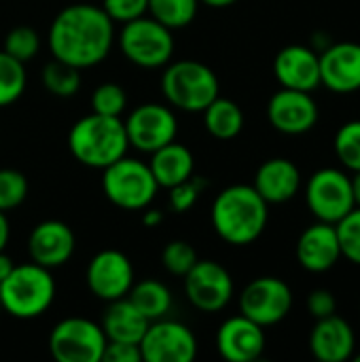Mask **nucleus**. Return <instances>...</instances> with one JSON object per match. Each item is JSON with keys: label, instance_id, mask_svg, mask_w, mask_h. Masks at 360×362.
<instances>
[{"label": "nucleus", "instance_id": "nucleus-11", "mask_svg": "<svg viewBox=\"0 0 360 362\" xmlns=\"http://www.w3.org/2000/svg\"><path fill=\"white\" fill-rule=\"evenodd\" d=\"M123 125L129 146L149 155L163 144L176 140L178 134V121L170 104H140L127 115Z\"/></svg>", "mask_w": 360, "mask_h": 362}, {"label": "nucleus", "instance_id": "nucleus-26", "mask_svg": "<svg viewBox=\"0 0 360 362\" xmlns=\"http://www.w3.org/2000/svg\"><path fill=\"white\" fill-rule=\"evenodd\" d=\"M127 299L134 303V308L149 322L159 320V318H166V314L172 308V293L159 280H140V282H134L132 288H129V293H127Z\"/></svg>", "mask_w": 360, "mask_h": 362}, {"label": "nucleus", "instance_id": "nucleus-28", "mask_svg": "<svg viewBox=\"0 0 360 362\" xmlns=\"http://www.w3.org/2000/svg\"><path fill=\"white\" fill-rule=\"evenodd\" d=\"M42 85L55 98H72L81 89V70L53 57L42 68Z\"/></svg>", "mask_w": 360, "mask_h": 362}, {"label": "nucleus", "instance_id": "nucleus-42", "mask_svg": "<svg viewBox=\"0 0 360 362\" xmlns=\"http://www.w3.org/2000/svg\"><path fill=\"white\" fill-rule=\"evenodd\" d=\"M8 238H11L8 218H6V212H0V252L6 248V244H8Z\"/></svg>", "mask_w": 360, "mask_h": 362}, {"label": "nucleus", "instance_id": "nucleus-15", "mask_svg": "<svg viewBox=\"0 0 360 362\" xmlns=\"http://www.w3.org/2000/svg\"><path fill=\"white\" fill-rule=\"evenodd\" d=\"M318 117L320 110L312 91L282 87L267 102V119L272 127L286 136H301L312 132L318 123Z\"/></svg>", "mask_w": 360, "mask_h": 362}, {"label": "nucleus", "instance_id": "nucleus-9", "mask_svg": "<svg viewBox=\"0 0 360 362\" xmlns=\"http://www.w3.org/2000/svg\"><path fill=\"white\" fill-rule=\"evenodd\" d=\"M106 335L93 320L72 316L59 320L49 335V352L57 362H100Z\"/></svg>", "mask_w": 360, "mask_h": 362}, {"label": "nucleus", "instance_id": "nucleus-33", "mask_svg": "<svg viewBox=\"0 0 360 362\" xmlns=\"http://www.w3.org/2000/svg\"><path fill=\"white\" fill-rule=\"evenodd\" d=\"M2 51H6L11 57L19 59L23 64H28L40 51V36L30 25H17L6 34Z\"/></svg>", "mask_w": 360, "mask_h": 362}, {"label": "nucleus", "instance_id": "nucleus-32", "mask_svg": "<svg viewBox=\"0 0 360 362\" xmlns=\"http://www.w3.org/2000/svg\"><path fill=\"white\" fill-rule=\"evenodd\" d=\"M127 108V93L119 83H102L91 93V112L121 117Z\"/></svg>", "mask_w": 360, "mask_h": 362}, {"label": "nucleus", "instance_id": "nucleus-10", "mask_svg": "<svg viewBox=\"0 0 360 362\" xmlns=\"http://www.w3.org/2000/svg\"><path fill=\"white\" fill-rule=\"evenodd\" d=\"M293 310V291L291 286L276 278L263 276L244 286L240 293V314L255 320L257 325L274 327L282 322Z\"/></svg>", "mask_w": 360, "mask_h": 362}, {"label": "nucleus", "instance_id": "nucleus-22", "mask_svg": "<svg viewBox=\"0 0 360 362\" xmlns=\"http://www.w3.org/2000/svg\"><path fill=\"white\" fill-rule=\"evenodd\" d=\"M252 187L267 204H286L301 189V172L295 161L274 157L259 165Z\"/></svg>", "mask_w": 360, "mask_h": 362}, {"label": "nucleus", "instance_id": "nucleus-43", "mask_svg": "<svg viewBox=\"0 0 360 362\" xmlns=\"http://www.w3.org/2000/svg\"><path fill=\"white\" fill-rule=\"evenodd\" d=\"M13 267H15L13 259H11L8 255H4V250H2V252H0V282L13 272Z\"/></svg>", "mask_w": 360, "mask_h": 362}, {"label": "nucleus", "instance_id": "nucleus-39", "mask_svg": "<svg viewBox=\"0 0 360 362\" xmlns=\"http://www.w3.org/2000/svg\"><path fill=\"white\" fill-rule=\"evenodd\" d=\"M106 362H142L140 346L138 344H127V341H106L104 356Z\"/></svg>", "mask_w": 360, "mask_h": 362}, {"label": "nucleus", "instance_id": "nucleus-44", "mask_svg": "<svg viewBox=\"0 0 360 362\" xmlns=\"http://www.w3.org/2000/svg\"><path fill=\"white\" fill-rule=\"evenodd\" d=\"M350 182H352V193H354V204L360 206V170L350 172Z\"/></svg>", "mask_w": 360, "mask_h": 362}, {"label": "nucleus", "instance_id": "nucleus-38", "mask_svg": "<svg viewBox=\"0 0 360 362\" xmlns=\"http://www.w3.org/2000/svg\"><path fill=\"white\" fill-rule=\"evenodd\" d=\"M306 305H308L310 316L316 318V320L337 314V299H335V295L329 288H316V291H312L308 295Z\"/></svg>", "mask_w": 360, "mask_h": 362}, {"label": "nucleus", "instance_id": "nucleus-24", "mask_svg": "<svg viewBox=\"0 0 360 362\" xmlns=\"http://www.w3.org/2000/svg\"><path fill=\"white\" fill-rule=\"evenodd\" d=\"M100 327L108 341L140 344L149 327V320L134 308V303L127 297H123V299L108 301V308L102 314Z\"/></svg>", "mask_w": 360, "mask_h": 362}, {"label": "nucleus", "instance_id": "nucleus-29", "mask_svg": "<svg viewBox=\"0 0 360 362\" xmlns=\"http://www.w3.org/2000/svg\"><path fill=\"white\" fill-rule=\"evenodd\" d=\"M25 64L0 51V108L15 104L25 91Z\"/></svg>", "mask_w": 360, "mask_h": 362}, {"label": "nucleus", "instance_id": "nucleus-19", "mask_svg": "<svg viewBox=\"0 0 360 362\" xmlns=\"http://www.w3.org/2000/svg\"><path fill=\"white\" fill-rule=\"evenodd\" d=\"M297 261L310 274H325L333 269L342 259L337 229L331 223L316 221L297 240Z\"/></svg>", "mask_w": 360, "mask_h": 362}, {"label": "nucleus", "instance_id": "nucleus-18", "mask_svg": "<svg viewBox=\"0 0 360 362\" xmlns=\"http://www.w3.org/2000/svg\"><path fill=\"white\" fill-rule=\"evenodd\" d=\"M76 248V238L72 229L62 221H42L38 223L28 238L30 261L47 269L62 267L70 261Z\"/></svg>", "mask_w": 360, "mask_h": 362}, {"label": "nucleus", "instance_id": "nucleus-5", "mask_svg": "<svg viewBox=\"0 0 360 362\" xmlns=\"http://www.w3.org/2000/svg\"><path fill=\"white\" fill-rule=\"evenodd\" d=\"M161 91L172 108L202 112L219 95V78L210 66L197 59H178L166 66Z\"/></svg>", "mask_w": 360, "mask_h": 362}, {"label": "nucleus", "instance_id": "nucleus-6", "mask_svg": "<svg viewBox=\"0 0 360 362\" xmlns=\"http://www.w3.org/2000/svg\"><path fill=\"white\" fill-rule=\"evenodd\" d=\"M102 191L112 206L136 212L153 204L159 185L149 163L129 159L125 155L102 170Z\"/></svg>", "mask_w": 360, "mask_h": 362}, {"label": "nucleus", "instance_id": "nucleus-1", "mask_svg": "<svg viewBox=\"0 0 360 362\" xmlns=\"http://www.w3.org/2000/svg\"><path fill=\"white\" fill-rule=\"evenodd\" d=\"M115 36V21L102 6L76 2L64 6L53 17L47 42L55 59L85 70L108 57Z\"/></svg>", "mask_w": 360, "mask_h": 362}, {"label": "nucleus", "instance_id": "nucleus-4", "mask_svg": "<svg viewBox=\"0 0 360 362\" xmlns=\"http://www.w3.org/2000/svg\"><path fill=\"white\" fill-rule=\"evenodd\" d=\"M55 299V280L51 269L23 263L15 265L13 272L0 282V305L2 310L19 320H32L42 316Z\"/></svg>", "mask_w": 360, "mask_h": 362}, {"label": "nucleus", "instance_id": "nucleus-35", "mask_svg": "<svg viewBox=\"0 0 360 362\" xmlns=\"http://www.w3.org/2000/svg\"><path fill=\"white\" fill-rule=\"evenodd\" d=\"M197 263V252L195 248L185 242V240H172L166 244L163 252H161V265L168 274L172 276H187L189 269Z\"/></svg>", "mask_w": 360, "mask_h": 362}, {"label": "nucleus", "instance_id": "nucleus-23", "mask_svg": "<svg viewBox=\"0 0 360 362\" xmlns=\"http://www.w3.org/2000/svg\"><path fill=\"white\" fill-rule=\"evenodd\" d=\"M149 168L159 185V189H172L174 185L187 180L195 174V159L189 146L172 140L161 148L151 153Z\"/></svg>", "mask_w": 360, "mask_h": 362}, {"label": "nucleus", "instance_id": "nucleus-36", "mask_svg": "<svg viewBox=\"0 0 360 362\" xmlns=\"http://www.w3.org/2000/svg\"><path fill=\"white\" fill-rule=\"evenodd\" d=\"M206 187H208V182L202 176H195V174L189 176L187 180L174 185L172 189H168L170 191V208L174 212H178V214L189 212L197 204V199H199V195L204 193Z\"/></svg>", "mask_w": 360, "mask_h": 362}, {"label": "nucleus", "instance_id": "nucleus-30", "mask_svg": "<svg viewBox=\"0 0 360 362\" xmlns=\"http://www.w3.org/2000/svg\"><path fill=\"white\" fill-rule=\"evenodd\" d=\"M333 148L339 159V163L348 172H359L360 170V119L346 121L335 138H333Z\"/></svg>", "mask_w": 360, "mask_h": 362}, {"label": "nucleus", "instance_id": "nucleus-12", "mask_svg": "<svg viewBox=\"0 0 360 362\" xmlns=\"http://www.w3.org/2000/svg\"><path fill=\"white\" fill-rule=\"evenodd\" d=\"M185 280V295L189 303L206 314L221 312L233 299L236 286L231 274L216 261H199L189 269Z\"/></svg>", "mask_w": 360, "mask_h": 362}, {"label": "nucleus", "instance_id": "nucleus-25", "mask_svg": "<svg viewBox=\"0 0 360 362\" xmlns=\"http://www.w3.org/2000/svg\"><path fill=\"white\" fill-rule=\"evenodd\" d=\"M204 127L216 140H231L244 129V112L242 108L229 100L216 95L204 110Z\"/></svg>", "mask_w": 360, "mask_h": 362}, {"label": "nucleus", "instance_id": "nucleus-17", "mask_svg": "<svg viewBox=\"0 0 360 362\" xmlns=\"http://www.w3.org/2000/svg\"><path fill=\"white\" fill-rule=\"evenodd\" d=\"M265 331L244 314L227 318L216 331V350L229 362H252L265 352Z\"/></svg>", "mask_w": 360, "mask_h": 362}, {"label": "nucleus", "instance_id": "nucleus-7", "mask_svg": "<svg viewBox=\"0 0 360 362\" xmlns=\"http://www.w3.org/2000/svg\"><path fill=\"white\" fill-rule=\"evenodd\" d=\"M119 47L127 62L138 68L155 70L168 66L174 55V34L151 15L121 23Z\"/></svg>", "mask_w": 360, "mask_h": 362}, {"label": "nucleus", "instance_id": "nucleus-45", "mask_svg": "<svg viewBox=\"0 0 360 362\" xmlns=\"http://www.w3.org/2000/svg\"><path fill=\"white\" fill-rule=\"evenodd\" d=\"M236 2L238 0H199V4H206L210 8H225V6H231Z\"/></svg>", "mask_w": 360, "mask_h": 362}, {"label": "nucleus", "instance_id": "nucleus-34", "mask_svg": "<svg viewBox=\"0 0 360 362\" xmlns=\"http://www.w3.org/2000/svg\"><path fill=\"white\" fill-rule=\"evenodd\" d=\"M342 257L360 267V206L352 208L339 223H335Z\"/></svg>", "mask_w": 360, "mask_h": 362}, {"label": "nucleus", "instance_id": "nucleus-8", "mask_svg": "<svg viewBox=\"0 0 360 362\" xmlns=\"http://www.w3.org/2000/svg\"><path fill=\"white\" fill-rule=\"evenodd\" d=\"M306 206L316 221L339 223L354 204L350 174L337 168H323L314 172L306 185Z\"/></svg>", "mask_w": 360, "mask_h": 362}, {"label": "nucleus", "instance_id": "nucleus-16", "mask_svg": "<svg viewBox=\"0 0 360 362\" xmlns=\"http://www.w3.org/2000/svg\"><path fill=\"white\" fill-rule=\"evenodd\" d=\"M320 59V85L333 93H354L360 89V42L339 40L331 42Z\"/></svg>", "mask_w": 360, "mask_h": 362}, {"label": "nucleus", "instance_id": "nucleus-20", "mask_svg": "<svg viewBox=\"0 0 360 362\" xmlns=\"http://www.w3.org/2000/svg\"><path fill=\"white\" fill-rule=\"evenodd\" d=\"M274 74L280 87L314 91L320 87V59L312 47L289 45L274 59Z\"/></svg>", "mask_w": 360, "mask_h": 362}, {"label": "nucleus", "instance_id": "nucleus-41", "mask_svg": "<svg viewBox=\"0 0 360 362\" xmlns=\"http://www.w3.org/2000/svg\"><path fill=\"white\" fill-rule=\"evenodd\" d=\"M331 42H333V38H331L329 34H325V32H316V34L312 36V49H314L316 53H323Z\"/></svg>", "mask_w": 360, "mask_h": 362}, {"label": "nucleus", "instance_id": "nucleus-13", "mask_svg": "<svg viewBox=\"0 0 360 362\" xmlns=\"http://www.w3.org/2000/svg\"><path fill=\"white\" fill-rule=\"evenodd\" d=\"M138 346L144 362H193L197 356L193 331L182 322L166 318L149 322Z\"/></svg>", "mask_w": 360, "mask_h": 362}, {"label": "nucleus", "instance_id": "nucleus-46", "mask_svg": "<svg viewBox=\"0 0 360 362\" xmlns=\"http://www.w3.org/2000/svg\"><path fill=\"white\" fill-rule=\"evenodd\" d=\"M352 358H354V361H356V362H360V354H354Z\"/></svg>", "mask_w": 360, "mask_h": 362}, {"label": "nucleus", "instance_id": "nucleus-2", "mask_svg": "<svg viewBox=\"0 0 360 362\" xmlns=\"http://www.w3.org/2000/svg\"><path fill=\"white\" fill-rule=\"evenodd\" d=\"M210 221L223 242L248 246L263 235L269 221V204L252 185H231L214 197Z\"/></svg>", "mask_w": 360, "mask_h": 362}, {"label": "nucleus", "instance_id": "nucleus-40", "mask_svg": "<svg viewBox=\"0 0 360 362\" xmlns=\"http://www.w3.org/2000/svg\"><path fill=\"white\" fill-rule=\"evenodd\" d=\"M163 223V212L157 210V208H144V214H142V225L153 229V227H159Z\"/></svg>", "mask_w": 360, "mask_h": 362}, {"label": "nucleus", "instance_id": "nucleus-14", "mask_svg": "<svg viewBox=\"0 0 360 362\" xmlns=\"http://www.w3.org/2000/svg\"><path fill=\"white\" fill-rule=\"evenodd\" d=\"M87 288L100 301H115L127 297L134 284V265L127 255L115 248L100 250L85 272Z\"/></svg>", "mask_w": 360, "mask_h": 362}, {"label": "nucleus", "instance_id": "nucleus-21", "mask_svg": "<svg viewBox=\"0 0 360 362\" xmlns=\"http://www.w3.org/2000/svg\"><path fill=\"white\" fill-rule=\"evenodd\" d=\"M310 352L320 362H346L356 352V335L352 325L333 314L316 320L310 333Z\"/></svg>", "mask_w": 360, "mask_h": 362}, {"label": "nucleus", "instance_id": "nucleus-31", "mask_svg": "<svg viewBox=\"0 0 360 362\" xmlns=\"http://www.w3.org/2000/svg\"><path fill=\"white\" fill-rule=\"evenodd\" d=\"M28 178L13 168L0 170V212H11L19 208L28 197Z\"/></svg>", "mask_w": 360, "mask_h": 362}, {"label": "nucleus", "instance_id": "nucleus-27", "mask_svg": "<svg viewBox=\"0 0 360 362\" xmlns=\"http://www.w3.org/2000/svg\"><path fill=\"white\" fill-rule=\"evenodd\" d=\"M197 8L199 0H149L146 13L174 32L193 23Z\"/></svg>", "mask_w": 360, "mask_h": 362}, {"label": "nucleus", "instance_id": "nucleus-3", "mask_svg": "<svg viewBox=\"0 0 360 362\" xmlns=\"http://www.w3.org/2000/svg\"><path fill=\"white\" fill-rule=\"evenodd\" d=\"M68 148L72 157L91 170H104L127 155L129 142L121 117L85 115L68 132Z\"/></svg>", "mask_w": 360, "mask_h": 362}, {"label": "nucleus", "instance_id": "nucleus-37", "mask_svg": "<svg viewBox=\"0 0 360 362\" xmlns=\"http://www.w3.org/2000/svg\"><path fill=\"white\" fill-rule=\"evenodd\" d=\"M100 6L115 23H127L136 17L146 15L149 0H102Z\"/></svg>", "mask_w": 360, "mask_h": 362}]
</instances>
